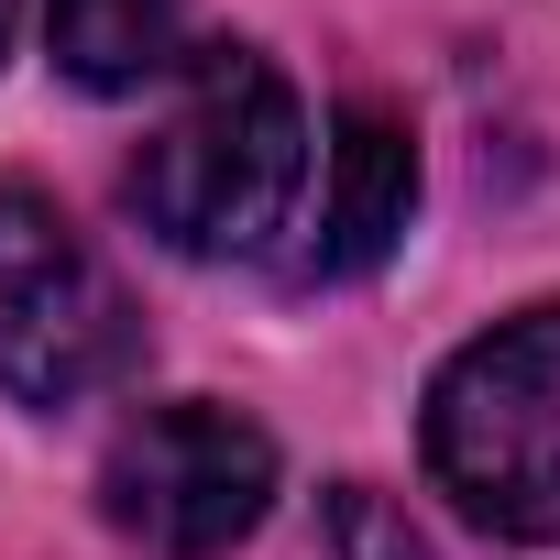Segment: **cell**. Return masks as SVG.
Instances as JSON below:
<instances>
[{
    "label": "cell",
    "instance_id": "cell-1",
    "mask_svg": "<svg viewBox=\"0 0 560 560\" xmlns=\"http://www.w3.org/2000/svg\"><path fill=\"white\" fill-rule=\"evenodd\" d=\"M298 176H308V110H298L287 67L253 45H198L176 78V110L132 154V209L165 253L231 264L287 231Z\"/></svg>",
    "mask_w": 560,
    "mask_h": 560
},
{
    "label": "cell",
    "instance_id": "cell-2",
    "mask_svg": "<svg viewBox=\"0 0 560 560\" xmlns=\"http://www.w3.org/2000/svg\"><path fill=\"white\" fill-rule=\"evenodd\" d=\"M429 472L494 538H560V308L494 319L429 374Z\"/></svg>",
    "mask_w": 560,
    "mask_h": 560
},
{
    "label": "cell",
    "instance_id": "cell-3",
    "mask_svg": "<svg viewBox=\"0 0 560 560\" xmlns=\"http://www.w3.org/2000/svg\"><path fill=\"white\" fill-rule=\"evenodd\" d=\"M143 363V319L121 275L78 242V220L34 187H0V396L78 407Z\"/></svg>",
    "mask_w": 560,
    "mask_h": 560
},
{
    "label": "cell",
    "instance_id": "cell-4",
    "mask_svg": "<svg viewBox=\"0 0 560 560\" xmlns=\"http://www.w3.org/2000/svg\"><path fill=\"white\" fill-rule=\"evenodd\" d=\"M264 505H275V440L209 396L143 407L100 462V516L165 560H220L231 538L264 527Z\"/></svg>",
    "mask_w": 560,
    "mask_h": 560
},
{
    "label": "cell",
    "instance_id": "cell-5",
    "mask_svg": "<svg viewBox=\"0 0 560 560\" xmlns=\"http://www.w3.org/2000/svg\"><path fill=\"white\" fill-rule=\"evenodd\" d=\"M418 220V143L396 110L352 100L330 121V176H319V231L298 253V287H352V275H374Z\"/></svg>",
    "mask_w": 560,
    "mask_h": 560
},
{
    "label": "cell",
    "instance_id": "cell-6",
    "mask_svg": "<svg viewBox=\"0 0 560 560\" xmlns=\"http://www.w3.org/2000/svg\"><path fill=\"white\" fill-rule=\"evenodd\" d=\"M45 45H56V78H78L89 100H121L187 67V0H56Z\"/></svg>",
    "mask_w": 560,
    "mask_h": 560
},
{
    "label": "cell",
    "instance_id": "cell-7",
    "mask_svg": "<svg viewBox=\"0 0 560 560\" xmlns=\"http://www.w3.org/2000/svg\"><path fill=\"white\" fill-rule=\"evenodd\" d=\"M330 527H341V560H429V549H418V527H407L396 505H374L363 483H341V494H330Z\"/></svg>",
    "mask_w": 560,
    "mask_h": 560
},
{
    "label": "cell",
    "instance_id": "cell-8",
    "mask_svg": "<svg viewBox=\"0 0 560 560\" xmlns=\"http://www.w3.org/2000/svg\"><path fill=\"white\" fill-rule=\"evenodd\" d=\"M12 23H23V0H0V56H12Z\"/></svg>",
    "mask_w": 560,
    "mask_h": 560
}]
</instances>
